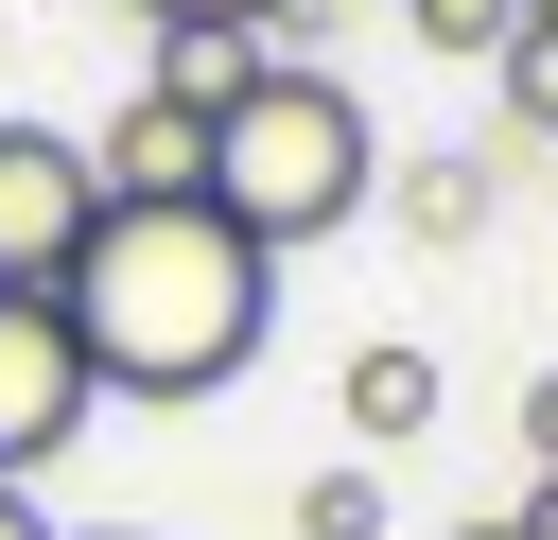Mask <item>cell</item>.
<instances>
[{
    "instance_id": "30bf717a",
    "label": "cell",
    "mask_w": 558,
    "mask_h": 540,
    "mask_svg": "<svg viewBox=\"0 0 558 540\" xmlns=\"http://www.w3.org/2000/svg\"><path fill=\"white\" fill-rule=\"evenodd\" d=\"M488 70H506V139H558V17H523Z\"/></svg>"
},
{
    "instance_id": "7a4b0ae2",
    "label": "cell",
    "mask_w": 558,
    "mask_h": 540,
    "mask_svg": "<svg viewBox=\"0 0 558 540\" xmlns=\"http://www.w3.org/2000/svg\"><path fill=\"white\" fill-rule=\"evenodd\" d=\"M384 192V122L331 87V70H244L227 87V122H209V209L244 226V244H331L349 209Z\"/></svg>"
},
{
    "instance_id": "8992f818",
    "label": "cell",
    "mask_w": 558,
    "mask_h": 540,
    "mask_svg": "<svg viewBox=\"0 0 558 540\" xmlns=\"http://www.w3.org/2000/svg\"><path fill=\"white\" fill-rule=\"evenodd\" d=\"M331 401H349V435H366V453H401V435H436V348H418V331H384V348H349V383H331Z\"/></svg>"
},
{
    "instance_id": "e0dca14e",
    "label": "cell",
    "mask_w": 558,
    "mask_h": 540,
    "mask_svg": "<svg viewBox=\"0 0 558 540\" xmlns=\"http://www.w3.org/2000/svg\"><path fill=\"white\" fill-rule=\"evenodd\" d=\"M523 17H558V0H523Z\"/></svg>"
},
{
    "instance_id": "3957f363",
    "label": "cell",
    "mask_w": 558,
    "mask_h": 540,
    "mask_svg": "<svg viewBox=\"0 0 558 540\" xmlns=\"http://www.w3.org/2000/svg\"><path fill=\"white\" fill-rule=\"evenodd\" d=\"M87 348H70V314H52V279H0V488H35L70 435H87Z\"/></svg>"
},
{
    "instance_id": "7c38bea8",
    "label": "cell",
    "mask_w": 558,
    "mask_h": 540,
    "mask_svg": "<svg viewBox=\"0 0 558 540\" xmlns=\"http://www.w3.org/2000/svg\"><path fill=\"white\" fill-rule=\"evenodd\" d=\"M523 453H541V470H558V366H541V383H523Z\"/></svg>"
},
{
    "instance_id": "ba28073f",
    "label": "cell",
    "mask_w": 558,
    "mask_h": 540,
    "mask_svg": "<svg viewBox=\"0 0 558 540\" xmlns=\"http://www.w3.org/2000/svg\"><path fill=\"white\" fill-rule=\"evenodd\" d=\"M244 70H262V52H244V17H174V35H157V70H140V87H174V105H192V122H227V87H244Z\"/></svg>"
},
{
    "instance_id": "4fadbf2b",
    "label": "cell",
    "mask_w": 558,
    "mask_h": 540,
    "mask_svg": "<svg viewBox=\"0 0 558 540\" xmlns=\"http://www.w3.org/2000/svg\"><path fill=\"white\" fill-rule=\"evenodd\" d=\"M0 540H70V523H52V505H35V488H0Z\"/></svg>"
},
{
    "instance_id": "9c48e42d",
    "label": "cell",
    "mask_w": 558,
    "mask_h": 540,
    "mask_svg": "<svg viewBox=\"0 0 558 540\" xmlns=\"http://www.w3.org/2000/svg\"><path fill=\"white\" fill-rule=\"evenodd\" d=\"M401 35H418V52H453V70H488V52L523 35V0H401Z\"/></svg>"
},
{
    "instance_id": "ac0fdd59",
    "label": "cell",
    "mask_w": 558,
    "mask_h": 540,
    "mask_svg": "<svg viewBox=\"0 0 558 540\" xmlns=\"http://www.w3.org/2000/svg\"><path fill=\"white\" fill-rule=\"evenodd\" d=\"M105 540H140V523H105Z\"/></svg>"
},
{
    "instance_id": "8fae6325",
    "label": "cell",
    "mask_w": 558,
    "mask_h": 540,
    "mask_svg": "<svg viewBox=\"0 0 558 540\" xmlns=\"http://www.w3.org/2000/svg\"><path fill=\"white\" fill-rule=\"evenodd\" d=\"M296 540H384V470H314L296 488Z\"/></svg>"
},
{
    "instance_id": "9a60e30c",
    "label": "cell",
    "mask_w": 558,
    "mask_h": 540,
    "mask_svg": "<svg viewBox=\"0 0 558 540\" xmlns=\"http://www.w3.org/2000/svg\"><path fill=\"white\" fill-rule=\"evenodd\" d=\"M140 17H157V35H174V17H262V0H140Z\"/></svg>"
},
{
    "instance_id": "6da1fadb",
    "label": "cell",
    "mask_w": 558,
    "mask_h": 540,
    "mask_svg": "<svg viewBox=\"0 0 558 540\" xmlns=\"http://www.w3.org/2000/svg\"><path fill=\"white\" fill-rule=\"evenodd\" d=\"M52 314H70L105 401H209L279 331V244H244L209 192H105L70 279H52Z\"/></svg>"
},
{
    "instance_id": "2e32d148",
    "label": "cell",
    "mask_w": 558,
    "mask_h": 540,
    "mask_svg": "<svg viewBox=\"0 0 558 540\" xmlns=\"http://www.w3.org/2000/svg\"><path fill=\"white\" fill-rule=\"evenodd\" d=\"M453 540H523V523H506V505H488V523H453Z\"/></svg>"
},
{
    "instance_id": "52a82bcc",
    "label": "cell",
    "mask_w": 558,
    "mask_h": 540,
    "mask_svg": "<svg viewBox=\"0 0 558 540\" xmlns=\"http://www.w3.org/2000/svg\"><path fill=\"white\" fill-rule=\"evenodd\" d=\"M384 209H401L418 244H471V226H488V139H436V157H384Z\"/></svg>"
},
{
    "instance_id": "5b68a950",
    "label": "cell",
    "mask_w": 558,
    "mask_h": 540,
    "mask_svg": "<svg viewBox=\"0 0 558 540\" xmlns=\"http://www.w3.org/2000/svg\"><path fill=\"white\" fill-rule=\"evenodd\" d=\"M87 174H105V192H209V122H192L174 87H122V105L87 122Z\"/></svg>"
},
{
    "instance_id": "5bb4252c",
    "label": "cell",
    "mask_w": 558,
    "mask_h": 540,
    "mask_svg": "<svg viewBox=\"0 0 558 540\" xmlns=\"http://www.w3.org/2000/svg\"><path fill=\"white\" fill-rule=\"evenodd\" d=\"M506 523H523V540H558V470H541V488H523V505H506Z\"/></svg>"
},
{
    "instance_id": "277c9868",
    "label": "cell",
    "mask_w": 558,
    "mask_h": 540,
    "mask_svg": "<svg viewBox=\"0 0 558 540\" xmlns=\"http://www.w3.org/2000/svg\"><path fill=\"white\" fill-rule=\"evenodd\" d=\"M87 209H105L87 139H70V122H0V279H70Z\"/></svg>"
}]
</instances>
